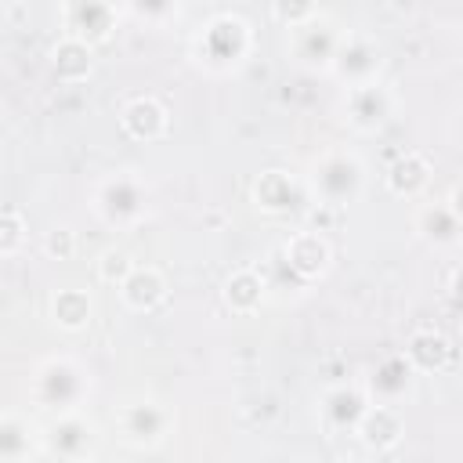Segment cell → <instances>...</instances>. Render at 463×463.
Listing matches in <instances>:
<instances>
[{
  "label": "cell",
  "instance_id": "1",
  "mask_svg": "<svg viewBox=\"0 0 463 463\" xmlns=\"http://www.w3.org/2000/svg\"><path fill=\"white\" fill-rule=\"evenodd\" d=\"M250 47H253V33H250V22L239 14H213L195 36V58L210 72L239 69L246 61Z\"/></svg>",
  "mask_w": 463,
  "mask_h": 463
},
{
  "label": "cell",
  "instance_id": "2",
  "mask_svg": "<svg viewBox=\"0 0 463 463\" xmlns=\"http://www.w3.org/2000/svg\"><path fill=\"white\" fill-rule=\"evenodd\" d=\"M87 391H90L87 369L72 358H47L36 369V380H33V398L40 402V409H47L54 416L76 412L83 405Z\"/></svg>",
  "mask_w": 463,
  "mask_h": 463
},
{
  "label": "cell",
  "instance_id": "3",
  "mask_svg": "<svg viewBox=\"0 0 463 463\" xmlns=\"http://www.w3.org/2000/svg\"><path fill=\"white\" fill-rule=\"evenodd\" d=\"M365 188V166L354 152H326L311 166V195L322 206H347Z\"/></svg>",
  "mask_w": 463,
  "mask_h": 463
},
{
  "label": "cell",
  "instance_id": "4",
  "mask_svg": "<svg viewBox=\"0 0 463 463\" xmlns=\"http://www.w3.org/2000/svg\"><path fill=\"white\" fill-rule=\"evenodd\" d=\"M148 192L134 174H112L94 188V213L109 228H130L145 217Z\"/></svg>",
  "mask_w": 463,
  "mask_h": 463
},
{
  "label": "cell",
  "instance_id": "5",
  "mask_svg": "<svg viewBox=\"0 0 463 463\" xmlns=\"http://www.w3.org/2000/svg\"><path fill=\"white\" fill-rule=\"evenodd\" d=\"M340 43H344V33L329 18H311L293 29L289 51H293V61L304 69H329Z\"/></svg>",
  "mask_w": 463,
  "mask_h": 463
},
{
  "label": "cell",
  "instance_id": "6",
  "mask_svg": "<svg viewBox=\"0 0 463 463\" xmlns=\"http://www.w3.org/2000/svg\"><path fill=\"white\" fill-rule=\"evenodd\" d=\"M391 109H394V98L391 90L373 80V83H362V87H347V98H344V116L354 130L362 134H373L380 130L387 119H391Z\"/></svg>",
  "mask_w": 463,
  "mask_h": 463
},
{
  "label": "cell",
  "instance_id": "7",
  "mask_svg": "<svg viewBox=\"0 0 463 463\" xmlns=\"http://www.w3.org/2000/svg\"><path fill=\"white\" fill-rule=\"evenodd\" d=\"M380 65H383V54L373 40L365 36H344L336 58H333V76L347 87H362V83H373L380 76Z\"/></svg>",
  "mask_w": 463,
  "mask_h": 463
},
{
  "label": "cell",
  "instance_id": "8",
  "mask_svg": "<svg viewBox=\"0 0 463 463\" xmlns=\"http://www.w3.org/2000/svg\"><path fill=\"white\" fill-rule=\"evenodd\" d=\"M65 36H76L83 43H101L116 29V7L109 0H69L65 4Z\"/></svg>",
  "mask_w": 463,
  "mask_h": 463
},
{
  "label": "cell",
  "instance_id": "9",
  "mask_svg": "<svg viewBox=\"0 0 463 463\" xmlns=\"http://www.w3.org/2000/svg\"><path fill=\"white\" fill-rule=\"evenodd\" d=\"M412 383H416V369H412V362L405 358V351L380 358V362L369 369V376H365L369 398H373V402H387V405L402 402V398L412 391Z\"/></svg>",
  "mask_w": 463,
  "mask_h": 463
},
{
  "label": "cell",
  "instance_id": "10",
  "mask_svg": "<svg viewBox=\"0 0 463 463\" xmlns=\"http://www.w3.org/2000/svg\"><path fill=\"white\" fill-rule=\"evenodd\" d=\"M318 412H322V423H326L329 430H347V434H354L358 423H362V416L369 412V391H362V387H354V383H336V387H329V391L322 394Z\"/></svg>",
  "mask_w": 463,
  "mask_h": 463
},
{
  "label": "cell",
  "instance_id": "11",
  "mask_svg": "<svg viewBox=\"0 0 463 463\" xmlns=\"http://www.w3.org/2000/svg\"><path fill=\"white\" fill-rule=\"evenodd\" d=\"M43 452L61 456V459H83L94 452V427L76 412H61L43 430Z\"/></svg>",
  "mask_w": 463,
  "mask_h": 463
},
{
  "label": "cell",
  "instance_id": "12",
  "mask_svg": "<svg viewBox=\"0 0 463 463\" xmlns=\"http://www.w3.org/2000/svg\"><path fill=\"white\" fill-rule=\"evenodd\" d=\"M119 430L130 445L137 449H148V445H159L170 430V412L159 405V402H134L123 409L119 416Z\"/></svg>",
  "mask_w": 463,
  "mask_h": 463
},
{
  "label": "cell",
  "instance_id": "13",
  "mask_svg": "<svg viewBox=\"0 0 463 463\" xmlns=\"http://www.w3.org/2000/svg\"><path fill=\"white\" fill-rule=\"evenodd\" d=\"M253 203L264 210V213H293L300 203H304V192L300 184L286 174V170H264L257 181H253Z\"/></svg>",
  "mask_w": 463,
  "mask_h": 463
},
{
  "label": "cell",
  "instance_id": "14",
  "mask_svg": "<svg viewBox=\"0 0 463 463\" xmlns=\"http://www.w3.org/2000/svg\"><path fill=\"white\" fill-rule=\"evenodd\" d=\"M282 253H286V260L297 268V275H300L304 282L326 275V268H329V260H333L329 242H326L318 232H297V235H289V239L282 242Z\"/></svg>",
  "mask_w": 463,
  "mask_h": 463
},
{
  "label": "cell",
  "instance_id": "15",
  "mask_svg": "<svg viewBox=\"0 0 463 463\" xmlns=\"http://www.w3.org/2000/svg\"><path fill=\"white\" fill-rule=\"evenodd\" d=\"M354 434L362 438L365 449H373V452H387V449H394V445L402 441L405 423H402V412H398L394 405L376 402V405H369V412L362 416V423H358Z\"/></svg>",
  "mask_w": 463,
  "mask_h": 463
},
{
  "label": "cell",
  "instance_id": "16",
  "mask_svg": "<svg viewBox=\"0 0 463 463\" xmlns=\"http://www.w3.org/2000/svg\"><path fill=\"white\" fill-rule=\"evenodd\" d=\"M119 297L130 311H152L166 300V279L152 264H134L130 275L119 282Z\"/></svg>",
  "mask_w": 463,
  "mask_h": 463
},
{
  "label": "cell",
  "instance_id": "17",
  "mask_svg": "<svg viewBox=\"0 0 463 463\" xmlns=\"http://www.w3.org/2000/svg\"><path fill=\"white\" fill-rule=\"evenodd\" d=\"M119 127H123L134 141H156V137L166 134L170 116H166V109H163L156 98H130V101L119 109Z\"/></svg>",
  "mask_w": 463,
  "mask_h": 463
},
{
  "label": "cell",
  "instance_id": "18",
  "mask_svg": "<svg viewBox=\"0 0 463 463\" xmlns=\"http://www.w3.org/2000/svg\"><path fill=\"white\" fill-rule=\"evenodd\" d=\"M221 297L235 315H253L268 297V282H264V275L257 268H239V271L228 275Z\"/></svg>",
  "mask_w": 463,
  "mask_h": 463
},
{
  "label": "cell",
  "instance_id": "19",
  "mask_svg": "<svg viewBox=\"0 0 463 463\" xmlns=\"http://www.w3.org/2000/svg\"><path fill=\"white\" fill-rule=\"evenodd\" d=\"M405 358L412 362L416 373H438V369L449 365L452 344H449V336L438 333V329H416V333L409 336V344H405Z\"/></svg>",
  "mask_w": 463,
  "mask_h": 463
},
{
  "label": "cell",
  "instance_id": "20",
  "mask_svg": "<svg viewBox=\"0 0 463 463\" xmlns=\"http://www.w3.org/2000/svg\"><path fill=\"white\" fill-rule=\"evenodd\" d=\"M416 232L430 246H456L463 239V221L456 217V210L449 203H430L416 213Z\"/></svg>",
  "mask_w": 463,
  "mask_h": 463
},
{
  "label": "cell",
  "instance_id": "21",
  "mask_svg": "<svg viewBox=\"0 0 463 463\" xmlns=\"http://www.w3.org/2000/svg\"><path fill=\"white\" fill-rule=\"evenodd\" d=\"M51 69H54V76H58L61 83H80V80H87L90 69H94V51H90V43H83V40H76V36L58 40L54 51H51Z\"/></svg>",
  "mask_w": 463,
  "mask_h": 463
},
{
  "label": "cell",
  "instance_id": "22",
  "mask_svg": "<svg viewBox=\"0 0 463 463\" xmlns=\"http://www.w3.org/2000/svg\"><path fill=\"white\" fill-rule=\"evenodd\" d=\"M36 452H43V434H33V427L18 416H4L0 420V459L22 463Z\"/></svg>",
  "mask_w": 463,
  "mask_h": 463
},
{
  "label": "cell",
  "instance_id": "23",
  "mask_svg": "<svg viewBox=\"0 0 463 463\" xmlns=\"http://www.w3.org/2000/svg\"><path fill=\"white\" fill-rule=\"evenodd\" d=\"M427 181H430V163H427L420 152L398 156V159L391 163V170H387V188H391L394 195H402V199L420 195V192L427 188Z\"/></svg>",
  "mask_w": 463,
  "mask_h": 463
},
{
  "label": "cell",
  "instance_id": "24",
  "mask_svg": "<svg viewBox=\"0 0 463 463\" xmlns=\"http://www.w3.org/2000/svg\"><path fill=\"white\" fill-rule=\"evenodd\" d=\"M51 318L61 329H83L90 322V297H87V289H58L51 297Z\"/></svg>",
  "mask_w": 463,
  "mask_h": 463
},
{
  "label": "cell",
  "instance_id": "25",
  "mask_svg": "<svg viewBox=\"0 0 463 463\" xmlns=\"http://www.w3.org/2000/svg\"><path fill=\"white\" fill-rule=\"evenodd\" d=\"M260 275H264V282H268V289H300V286H307L300 275H297V268L286 260V253H282V246L264 260V268H260Z\"/></svg>",
  "mask_w": 463,
  "mask_h": 463
},
{
  "label": "cell",
  "instance_id": "26",
  "mask_svg": "<svg viewBox=\"0 0 463 463\" xmlns=\"http://www.w3.org/2000/svg\"><path fill=\"white\" fill-rule=\"evenodd\" d=\"M127 7H130V14H134L137 22H145V25H166V22L177 14L181 0H127Z\"/></svg>",
  "mask_w": 463,
  "mask_h": 463
},
{
  "label": "cell",
  "instance_id": "27",
  "mask_svg": "<svg viewBox=\"0 0 463 463\" xmlns=\"http://www.w3.org/2000/svg\"><path fill=\"white\" fill-rule=\"evenodd\" d=\"M22 239H25V221H22V213L14 206H7L4 217H0V253L4 257H14L18 246H22Z\"/></svg>",
  "mask_w": 463,
  "mask_h": 463
},
{
  "label": "cell",
  "instance_id": "28",
  "mask_svg": "<svg viewBox=\"0 0 463 463\" xmlns=\"http://www.w3.org/2000/svg\"><path fill=\"white\" fill-rule=\"evenodd\" d=\"M271 7H275V18L289 29L315 18V0H271Z\"/></svg>",
  "mask_w": 463,
  "mask_h": 463
},
{
  "label": "cell",
  "instance_id": "29",
  "mask_svg": "<svg viewBox=\"0 0 463 463\" xmlns=\"http://www.w3.org/2000/svg\"><path fill=\"white\" fill-rule=\"evenodd\" d=\"M130 268H134V264H130V257H127L123 250H109V253H101V260H98V275H101L105 282H116V286L130 275Z\"/></svg>",
  "mask_w": 463,
  "mask_h": 463
},
{
  "label": "cell",
  "instance_id": "30",
  "mask_svg": "<svg viewBox=\"0 0 463 463\" xmlns=\"http://www.w3.org/2000/svg\"><path fill=\"white\" fill-rule=\"evenodd\" d=\"M43 246H47V253H51V257H69V253H72V246H76V239H72V232H69V228H51V232H47V239H43Z\"/></svg>",
  "mask_w": 463,
  "mask_h": 463
},
{
  "label": "cell",
  "instance_id": "31",
  "mask_svg": "<svg viewBox=\"0 0 463 463\" xmlns=\"http://www.w3.org/2000/svg\"><path fill=\"white\" fill-rule=\"evenodd\" d=\"M449 206H452V210H456V217L463 221V184H456V188H452V195H449Z\"/></svg>",
  "mask_w": 463,
  "mask_h": 463
},
{
  "label": "cell",
  "instance_id": "32",
  "mask_svg": "<svg viewBox=\"0 0 463 463\" xmlns=\"http://www.w3.org/2000/svg\"><path fill=\"white\" fill-rule=\"evenodd\" d=\"M449 286H452V293H456V297L463 300V264H459V268L452 271V279H449Z\"/></svg>",
  "mask_w": 463,
  "mask_h": 463
}]
</instances>
